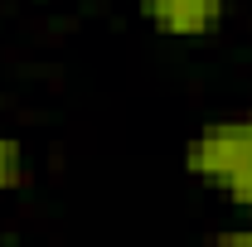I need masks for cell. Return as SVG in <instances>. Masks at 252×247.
Returning <instances> with one entry per match:
<instances>
[{
  "label": "cell",
  "mask_w": 252,
  "mask_h": 247,
  "mask_svg": "<svg viewBox=\"0 0 252 247\" xmlns=\"http://www.w3.org/2000/svg\"><path fill=\"white\" fill-rule=\"evenodd\" d=\"M185 170L252 214V112L204 122L185 141Z\"/></svg>",
  "instance_id": "cell-1"
},
{
  "label": "cell",
  "mask_w": 252,
  "mask_h": 247,
  "mask_svg": "<svg viewBox=\"0 0 252 247\" xmlns=\"http://www.w3.org/2000/svg\"><path fill=\"white\" fill-rule=\"evenodd\" d=\"M141 15L165 39H204L223 25L228 0H141Z\"/></svg>",
  "instance_id": "cell-2"
},
{
  "label": "cell",
  "mask_w": 252,
  "mask_h": 247,
  "mask_svg": "<svg viewBox=\"0 0 252 247\" xmlns=\"http://www.w3.org/2000/svg\"><path fill=\"white\" fill-rule=\"evenodd\" d=\"M20 185H25V151H20V141L0 136V194Z\"/></svg>",
  "instance_id": "cell-3"
},
{
  "label": "cell",
  "mask_w": 252,
  "mask_h": 247,
  "mask_svg": "<svg viewBox=\"0 0 252 247\" xmlns=\"http://www.w3.org/2000/svg\"><path fill=\"white\" fill-rule=\"evenodd\" d=\"M204 247H252V223H243V228H223L219 238H209Z\"/></svg>",
  "instance_id": "cell-4"
},
{
  "label": "cell",
  "mask_w": 252,
  "mask_h": 247,
  "mask_svg": "<svg viewBox=\"0 0 252 247\" xmlns=\"http://www.w3.org/2000/svg\"><path fill=\"white\" fill-rule=\"evenodd\" d=\"M0 247H25V243H15V238H0Z\"/></svg>",
  "instance_id": "cell-5"
}]
</instances>
